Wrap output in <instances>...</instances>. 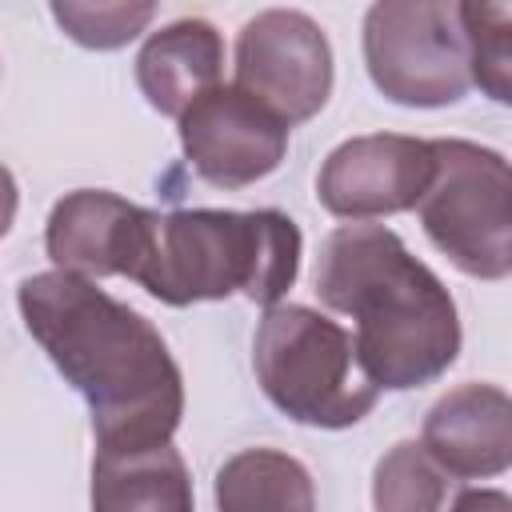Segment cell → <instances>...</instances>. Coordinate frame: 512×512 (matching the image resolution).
<instances>
[{
    "label": "cell",
    "mask_w": 512,
    "mask_h": 512,
    "mask_svg": "<svg viewBox=\"0 0 512 512\" xmlns=\"http://www.w3.org/2000/svg\"><path fill=\"white\" fill-rule=\"evenodd\" d=\"M464 52H468V80H476L492 100L508 104L512 92V8L508 4H456Z\"/></svg>",
    "instance_id": "2e32d148"
},
{
    "label": "cell",
    "mask_w": 512,
    "mask_h": 512,
    "mask_svg": "<svg viewBox=\"0 0 512 512\" xmlns=\"http://www.w3.org/2000/svg\"><path fill=\"white\" fill-rule=\"evenodd\" d=\"M144 224L148 208L100 188H80L56 200L44 244L56 272H72L84 280L128 276L144 240Z\"/></svg>",
    "instance_id": "30bf717a"
},
{
    "label": "cell",
    "mask_w": 512,
    "mask_h": 512,
    "mask_svg": "<svg viewBox=\"0 0 512 512\" xmlns=\"http://www.w3.org/2000/svg\"><path fill=\"white\" fill-rule=\"evenodd\" d=\"M432 140L416 136H356L328 152L316 196L340 220H376L416 208L432 180Z\"/></svg>",
    "instance_id": "9c48e42d"
},
{
    "label": "cell",
    "mask_w": 512,
    "mask_h": 512,
    "mask_svg": "<svg viewBox=\"0 0 512 512\" xmlns=\"http://www.w3.org/2000/svg\"><path fill=\"white\" fill-rule=\"evenodd\" d=\"M92 512H196L184 456L168 440L100 448L92 460Z\"/></svg>",
    "instance_id": "4fadbf2b"
},
{
    "label": "cell",
    "mask_w": 512,
    "mask_h": 512,
    "mask_svg": "<svg viewBox=\"0 0 512 512\" xmlns=\"http://www.w3.org/2000/svg\"><path fill=\"white\" fill-rule=\"evenodd\" d=\"M448 496V472L416 440H400L380 456L372 476L376 512H448Z\"/></svg>",
    "instance_id": "9a60e30c"
},
{
    "label": "cell",
    "mask_w": 512,
    "mask_h": 512,
    "mask_svg": "<svg viewBox=\"0 0 512 512\" xmlns=\"http://www.w3.org/2000/svg\"><path fill=\"white\" fill-rule=\"evenodd\" d=\"M180 144L200 180L216 188H248L284 160L288 124L236 84H216L184 108Z\"/></svg>",
    "instance_id": "ba28073f"
},
{
    "label": "cell",
    "mask_w": 512,
    "mask_h": 512,
    "mask_svg": "<svg viewBox=\"0 0 512 512\" xmlns=\"http://www.w3.org/2000/svg\"><path fill=\"white\" fill-rule=\"evenodd\" d=\"M432 180L420 196L428 240L468 276L504 280L512 268V172L472 140H432Z\"/></svg>",
    "instance_id": "5b68a950"
},
{
    "label": "cell",
    "mask_w": 512,
    "mask_h": 512,
    "mask_svg": "<svg viewBox=\"0 0 512 512\" xmlns=\"http://www.w3.org/2000/svg\"><path fill=\"white\" fill-rule=\"evenodd\" d=\"M316 296L356 320V356L376 388H420L460 352V320L448 288L392 228L344 224L316 260Z\"/></svg>",
    "instance_id": "7a4b0ae2"
},
{
    "label": "cell",
    "mask_w": 512,
    "mask_h": 512,
    "mask_svg": "<svg viewBox=\"0 0 512 512\" xmlns=\"http://www.w3.org/2000/svg\"><path fill=\"white\" fill-rule=\"evenodd\" d=\"M364 64L372 84L408 108L456 104L468 92V52L456 4L384 0L364 16Z\"/></svg>",
    "instance_id": "8992f818"
},
{
    "label": "cell",
    "mask_w": 512,
    "mask_h": 512,
    "mask_svg": "<svg viewBox=\"0 0 512 512\" xmlns=\"http://www.w3.org/2000/svg\"><path fill=\"white\" fill-rule=\"evenodd\" d=\"M56 24L84 48H120L156 16L152 4H52Z\"/></svg>",
    "instance_id": "e0dca14e"
},
{
    "label": "cell",
    "mask_w": 512,
    "mask_h": 512,
    "mask_svg": "<svg viewBox=\"0 0 512 512\" xmlns=\"http://www.w3.org/2000/svg\"><path fill=\"white\" fill-rule=\"evenodd\" d=\"M12 220H16V180H12V172L0 164V240L8 236Z\"/></svg>",
    "instance_id": "d6986e66"
},
{
    "label": "cell",
    "mask_w": 512,
    "mask_h": 512,
    "mask_svg": "<svg viewBox=\"0 0 512 512\" xmlns=\"http://www.w3.org/2000/svg\"><path fill=\"white\" fill-rule=\"evenodd\" d=\"M16 300L32 340L88 400L100 448L160 444L176 432L184 380L140 312L72 272L28 276Z\"/></svg>",
    "instance_id": "6da1fadb"
},
{
    "label": "cell",
    "mask_w": 512,
    "mask_h": 512,
    "mask_svg": "<svg viewBox=\"0 0 512 512\" xmlns=\"http://www.w3.org/2000/svg\"><path fill=\"white\" fill-rule=\"evenodd\" d=\"M300 272V228L276 212L180 208L148 212L144 240L128 280L156 300L184 308L244 292L256 304H276Z\"/></svg>",
    "instance_id": "3957f363"
},
{
    "label": "cell",
    "mask_w": 512,
    "mask_h": 512,
    "mask_svg": "<svg viewBox=\"0 0 512 512\" xmlns=\"http://www.w3.org/2000/svg\"><path fill=\"white\" fill-rule=\"evenodd\" d=\"M236 88L288 128L312 120L332 92V48L320 24L292 8L252 16L236 36Z\"/></svg>",
    "instance_id": "52a82bcc"
},
{
    "label": "cell",
    "mask_w": 512,
    "mask_h": 512,
    "mask_svg": "<svg viewBox=\"0 0 512 512\" xmlns=\"http://www.w3.org/2000/svg\"><path fill=\"white\" fill-rule=\"evenodd\" d=\"M252 368L264 396L312 428H348L364 420L380 396L360 368L352 336L304 304L268 308L256 328Z\"/></svg>",
    "instance_id": "277c9868"
},
{
    "label": "cell",
    "mask_w": 512,
    "mask_h": 512,
    "mask_svg": "<svg viewBox=\"0 0 512 512\" xmlns=\"http://www.w3.org/2000/svg\"><path fill=\"white\" fill-rule=\"evenodd\" d=\"M420 448L448 476H500L512 464V400L496 384H460L424 416Z\"/></svg>",
    "instance_id": "8fae6325"
},
{
    "label": "cell",
    "mask_w": 512,
    "mask_h": 512,
    "mask_svg": "<svg viewBox=\"0 0 512 512\" xmlns=\"http://www.w3.org/2000/svg\"><path fill=\"white\" fill-rule=\"evenodd\" d=\"M448 512H512V500L500 488H464L452 496Z\"/></svg>",
    "instance_id": "ac0fdd59"
},
{
    "label": "cell",
    "mask_w": 512,
    "mask_h": 512,
    "mask_svg": "<svg viewBox=\"0 0 512 512\" xmlns=\"http://www.w3.org/2000/svg\"><path fill=\"white\" fill-rule=\"evenodd\" d=\"M216 512H316L312 476L276 448H244L216 472Z\"/></svg>",
    "instance_id": "5bb4252c"
},
{
    "label": "cell",
    "mask_w": 512,
    "mask_h": 512,
    "mask_svg": "<svg viewBox=\"0 0 512 512\" xmlns=\"http://www.w3.org/2000/svg\"><path fill=\"white\" fill-rule=\"evenodd\" d=\"M224 40L208 20H172L152 32L136 56V84L148 104L164 116H184L192 100L220 84Z\"/></svg>",
    "instance_id": "7c38bea8"
}]
</instances>
